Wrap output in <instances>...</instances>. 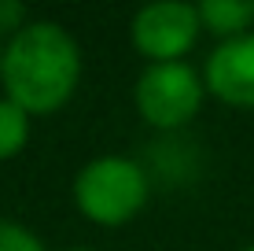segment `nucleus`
Masks as SVG:
<instances>
[{
	"instance_id": "nucleus-7",
	"label": "nucleus",
	"mask_w": 254,
	"mask_h": 251,
	"mask_svg": "<svg viewBox=\"0 0 254 251\" xmlns=\"http://www.w3.org/2000/svg\"><path fill=\"white\" fill-rule=\"evenodd\" d=\"M30 133H33V118L0 92V163L19 159L30 144Z\"/></svg>"
},
{
	"instance_id": "nucleus-1",
	"label": "nucleus",
	"mask_w": 254,
	"mask_h": 251,
	"mask_svg": "<svg viewBox=\"0 0 254 251\" xmlns=\"http://www.w3.org/2000/svg\"><path fill=\"white\" fill-rule=\"evenodd\" d=\"M85 74V52L77 37L56 19H30L4 41L0 92L15 100L30 118L63 111L74 100Z\"/></svg>"
},
{
	"instance_id": "nucleus-2",
	"label": "nucleus",
	"mask_w": 254,
	"mask_h": 251,
	"mask_svg": "<svg viewBox=\"0 0 254 251\" xmlns=\"http://www.w3.org/2000/svg\"><path fill=\"white\" fill-rule=\"evenodd\" d=\"M74 211L100 229H122L144 214L151 200V174L133 155L103 152L77 167L70 181Z\"/></svg>"
},
{
	"instance_id": "nucleus-12",
	"label": "nucleus",
	"mask_w": 254,
	"mask_h": 251,
	"mask_svg": "<svg viewBox=\"0 0 254 251\" xmlns=\"http://www.w3.org/2000/svg\"><path fill=\"white\" fill-rule=\"evenodd\" d=\"M0 59H4V41H0Z\"/></svg>"
},
{
	"instance_id": "nucleus-4",
	"label": "nucleus",
	"mask_w": 254,
	"mask_h": 251,
	"mask_svg": "<svg viewBox=\"0 0 254 251\" xmlns=\"http://www.w3.org/2000/svg\"><path fill=\"white\" fill-rule=\"evenodd\" d=\"M203 37L199 4L188 0H151L129 19V45L147 63H185Z\"/></svg>"
},
{
	"instance_id": "nucleus-8",
	"label": "nucleus",
	"mask_w": 254,
	"mask_h": 251,
	"mask_svg": "<svg viewBox=\"0 0 254 251\" xmlns=\"http://www.w3.org/2000/svg\"><path fill=\"white\" fill-rule=\"evenodd\" d=\"M0 251H48L45 240L15 218H0Z\"/></svg>"
},
{
	"instance_id": "nucleus-5",
	"label": "nucleus",
	"mask_w": 254,
	"mask_h": 251,
	"mask_svg": "<svg viewBox=\"0 0 254 251\" xmlns=\"http://www.w3.org/2000/svg\"><path fill=\"white\" fill-rule=\"evenodd\" d=\"M206 96L229 107L254 111V30L232 41H217L203 63Z\"/></svg>"
},
{
	"instance_id": "nucleus-3",
	"label": "nucleus",
	"mask_w": 254,
	"mask_h": 251,
	"mask_svg": "<svg viewBox=\"0 0 254 251\" xmlns=\"http://www.w3.org/2000/svg\"><path fill=\"white\" fill-rule=\"evenodd\" d=\"M206 103L203 71L185 63H144L133 82V107L155 133H181L199 118Z\"/></svg>"
},
{
	"instance_id": "nucleus-10",
	"label": "nucleus",
	"mask_w": 254,
	"mask_h": 251,
	"mask_svg": "<svg viewBox=\"0 0 254 251\" xmlns=\"http://www.w3.org/2000/svg\"><path fill=\"white\" fill-rule=\"evenodd\" d=\"M56 251H96V248H85V244H70V248H56Z\"/></svg>"
},
{
	"instance_id": "nucleus-6",
	"label": "nucleus",
	"mask_w": 254,
	"mask_h": 251,
	"mask_svg": "<svg viewBox=\"0 0 254 251\" xmlns=\"http://www.w3.org/2000/svg\"><path fill=\"white\" fill-rule=\"evenodd\" d=\"M203 33H214L217 41H232L254 30V0H203L199 4Z\"/></svg>"
},
{
	"instance_id": "nucleus-11",
	"label": "nucleus",
	"mask_w": 254,
	"mask_h": 251,
	"mask_svg": "<svg viewBox=\"0 0 254 251\" xmlns=\"http://www.w3.org/2000/svg\"><path fill=\"white\" fill-rule=\"evenodd\" d=\"M240 251H254V244H247V248H240Z\"/></svg>"
},
{
	"instance_id": "nucleus-9",
	"label": "nucleus",
	"mask_w": 254,
	"mask_h": 251,
	"mask_svg": "<svg viewBox=\"0 0 254 251\" xmlns=\"http://www.w3.org/2000/svg\"><path fill=\"white\" fill-rule=\"evenodd\" d=\"M26 22H30L26 4H19V0H0V41L15 37Z\"/></svg>"
}]
</instances>
